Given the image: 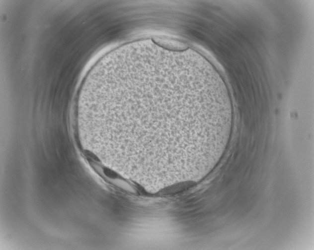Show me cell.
Instances as JSON below:
<instances>
[{
	"mask_svg": "<svg viewBox=\"0 0 314 250\" xmlns=\"http://www.w3.org/2000/svg\"><path fill=\"white\" fill-rule=\"evenodd\" d=\"M233 124L222 78L198 53L155 43L130 47L102 71L91 129L104 151L140 173H192L223 155Z\"/></svg>",
	"mask_w": 314,
	"mask_h": 250,
	"instance_id": "6da1fadb",
	"label": "cell"
}]
</instances>
